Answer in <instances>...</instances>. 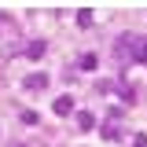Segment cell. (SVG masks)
I'll list each match as a JSON object with an SVG mask.
<instances>
[{
	"mask_svg": "<svg viewBox=\"0 0 147 147\" xmlns=\"http://www.w3.org/2000/svg\"><path fill=\"white\" fill-rule=\"evenodd\" d=\"M147 59V37L140 33H121L118 40H114V63L118 66H129V63H144Z\"/></svg>",
	"mask_w": 147,
	"mask_h": 147,
	"instance_id": "cell-1",
	"label": "cell"
},
{
	"mask_svg": "<svg viewBox=\"0 0 147 147\" xmlns=\"http://www.w3.org/2000/svg\"><path fill=\"white\" fill-rule=\"evenodd\" d=\"M132 147H147V132H136L132 136Z\"/></svg>",
	"mask_w": 147,
	"mask_h": 147,
	"instance_id": "cell-9",
	"label": "cell"
},
{
	"mask_svg": "<svg viewBox=\"0 0 147 147\" xmlns=\"http://www.w3.org/2000/svg\"><path fill=\"white\" fill-rule=\"evenodd\" d=\"M107 140H121V107H110V121H103Z\"/></svg>",
	"mask_w": 147,
	"mask_h": 147,
	"instance_id": "cell-2",
	"label": "cell"
},
{
	"mask_svg": "<svg viewBox=\"0 0 147 147\" xmlns=\"http://www.w3.org/2000/svg\"><path fill=\"white\" fill-rule=\"evenodd\" d=\"M52 110H55V114H59V118H66V114H70V110H74V99H70V96H59V99H55V103H52Z\"/></svg>",
	"mask_w": 147,
	"mask_h": 147,
	"instance_id": "cell-4",
	"label": "cell"
},
{
	"mask_svg": "<svg viewBox=\"0 0 147 147\" xmlns=\"http://www.w3.org/2000/svg\"><path fill=\"white\" fill-rule=\"evenodd\" d=\"M44 48H48L44 40H33V44L26 48V55H30V59H40V55H44Z\"/></svg>",
	"mask_w": 147,
	"mask_h": 147,
	"instance_id": "cell-5",
	"label": "cell"
},
{
	"mask_svg": "<svg viewBox=\"0 0 147 147\" xmlns=\"http://www.w3.org/2000/svg\"><path fill=\"white\" fill-rule=\"evenodd\" d=\"M11 147H22V144H11Z\"/></svg>",
	"mask_w": 147,
	"mask_h": 147,
	"instance_id": "cell-10",
	"label": "cell"
},
{
	"mask_svg": "<svg viewBox=\"0 0 147 147\" xmlns=\"http://www.w3.org/2000/svg\"><path fill=\"white\" fill-rule=\"evenodd\" d=\"M92 125H96L92 114H88V110H81V114H77V129H92Z\"/></svg>",
	"mask_w": 147,
	"mask_h": 147,
	"instance_id": "cell-6",
	"label": "cell"
},
{
	"mask_svg": "<svg viewBox=\"0 0 147 147\" xmlns=\"http://www.w3.org/2000/svg\"><path fill=\"white\" fill-rule=\"evenodd\" d=\"M22 88H26V92H40V88H48V74H30V77L22 81Z\"/></svg>",
	"mask_w": 147,
	"mask_h": 147,
	"instance_id": "cell-3",
	"label": "cell"
},
{
	"mask_svg": "<svg viewBox=\"0 0 147 147\" xmlns=\"http://www.w3.org/2000/svg\"><path fill=\"white\" fill-rule=\"evenodd\" d=\"M77 26H92V11H88V7L77 11Z\"/></svg>",
	"mask_w": 147,
	"mask_h": 147,
	"instance_id": "cell-7",
	"label": "cell"
},
{
	"mask_svg": "<svg viewBox=\"0 0 147 147\" xmlns=\"http://www.w3.org/2000/svg\"><path fill=\"white\" fill-rule=\"evenodd\" d=\"M96 63H99L96 55H81V70H96Z\"/></svg>",
	"mask_w": 147,
	"mask_h": 147,
	"instance_id": "cell-8",
	"label": "cell"
}]
</instances>
